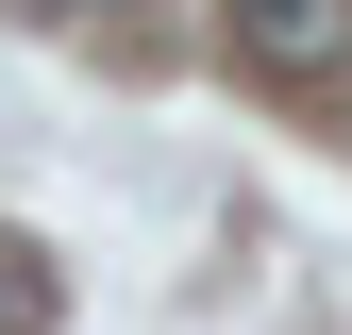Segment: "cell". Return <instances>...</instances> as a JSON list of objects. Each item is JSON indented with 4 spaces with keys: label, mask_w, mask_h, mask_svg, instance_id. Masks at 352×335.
<instances>
[{
    "label": "cell",
    "mask_w": 352,
    "mask_h": 335,
    "mask_svg": "<svg viewBox=\"0 0 352 335\" xmlns=\"http://www.w3.org/2000/svg\"><path fill=\"white\" fill-rule=\"evenodd\" d=\"M0 335H51V268L34 251H0Z\"/></svg>",
    "instance_id": "cell-2"
},
{
    "label": "cell",
    "mask_w": 352,
    "mask_h": 335,
    "mask_svg": "<svg viewBox=\"0 0 352 335\" xmlns=\"http://www.w3.org/2000/svg\"><path fill=\"white\" fill-rule=\"evenodd\" d=\"M218 34H235L252 84H336L352 67V0H218Z\"/></svg>",
    "instance_id": "cell-1"
}]
</instances>
